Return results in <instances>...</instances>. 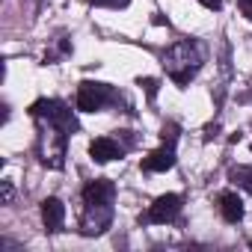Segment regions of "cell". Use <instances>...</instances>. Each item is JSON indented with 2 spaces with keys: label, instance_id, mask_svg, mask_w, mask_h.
Instances as JSON below:
<instances>
[{
  "label": "cell",
  "instance_id": "6da1fadb",
  "mask_svg": "<svg viewBox=\"0 0 252 252\" xmlns=\"http://www.w3.org/2000/svg\"><path fill=\"white\" fill-rule=\"evenodd\" d=\"M202 63H205V51H202L199 42H190V39L175 42V45L166 48V54H163V71L169 74V80H172L175 86H187V83L199 74Z\"/></svg>",
  "mask_w": 252,
  "mask_h": 252
},
{
  "label": "cell",
  "instance_id": "7a4b0ae2",
  "mask_svg": "<svg viewBox=\"0 0 252 252\" xmlns=\"http://www.w3.org/2000/svg\"><path fill=\"white\" fill-rule=\"evenodd\" d=\"M36 152H39V160L48 166V169H63L65 166V140H68V131L60 128V125L48 122V119H36Z\"/></svg>",
  "mask_w": 252,
  "mask_h": 252
},
{
  "label": "cell",
  "instance_id": "3957f363",
  "mask_svg": "<svg viewBox=\"0 0 252 252\" xmlns=\"http://www.w3.org/2000/svg\"><path fill=\"white\" fill-rule=\"evenodd\" d=\"M113 222V202H83V214H80V231L86 237L104 234Z\"/></svg>",
  "mask_w": 252,
  "mask_h": 252
},
{
  "label": "cell",
  "instance_id": "277c9868",
  "mask_svg": "<svg viewBox=\"0 0 252 252\" xmlns=\"http://www.w3.org/2000/svg\"><path fill=\"white\" fill-rule=\"evenodd\" d=\"M30 113H33V119H48V122L60 125V128H65L68 134L77 131V119H74V113H71L63 101H57V98H42V101H36V104L30 107Z\"/></svg>",
  "mask_w": 252,
  "mask_h": 252
},
{
  "label": "cell",
  "instance_id": "5b68a950",
  "mask_svg": "<svg viewBox=\"0 0 252 252\" xmlns=\"http://www.w3.org/2000/svg\"><path fill=\"white\" fill-rule=\"evenodd\" d=\"M110 101H116V92L107 83H95V80H83L77 86V110L80 113H95L101 107H107Z\"/></svg>",
  "mask_w": 252,
  "mask_h": 252
},
{
  "label": "cell",
  "instance_id": "8992f818",
  "mask_svg": "<svg viewBox=\"0 0 252 252\" xmlns=\"http://www.w3.org/2000/svg\"><path fill=\"white\" fill-rule=\"evenodd\" d=\"M181 196L178 193H166V196H160V199H155V205L146 211V222H155V225H163V222H172L178 214H181Z\"/></svg>",
  "mask_w": 252,
  "mask_h": 252
},
{
  "label": "cell",
  "instance_id": "52a82bcc",
  "mask_svg": "<svg viewBox=\"0 0 252 252\" xmlns=\"http://www.w3.org/2000/svg\"><path fill=\"white\" fill-rule=\"evenodd\" d=\"M42 222L48 231H63V222H65V205L57 199V196H48L42 202Z\"/></svg>",
  "mask_w": 252,
  "mask_h": 252
},
{
  "label": "cell",
  "instance_id": "ba28073f",
  "mask_svg": "<svg viewBox=\"0 0 252 252\" xmlns=\"http://www.w3.org/2000/svg\"><path fill=\"white\" fill-rule=\"evenodd\" d=\"M122 152H125V149H122L113 137H98V140L89 143V155H92V160H98V163H110V160L122 158Z\"/></svg>",
  "mask_w": 252,
  "mask_h": 252
},
{
  "label": "cell",
  "instance_id": "9c48e42d",
  "mask_svg": "<svg viewBox=\"0 0 252 252\" xmlns=\"http://www.w3.org/2000/svg\"><path fill=\"white\" fill-rule=\"evenodd\" d=\"M175 166V149L172 146H160V149H155L146 160H143V169L146 172H166V169H172Z\"/></svg>",
  "mask_w": 252,
  "mask_h": 252
},
{
  "label": "cell",
  "instance_id": "30bf717a",
  "mask_svg": "<svg viewBox=\"0 0 252 252\" xmlns=\"http://www.w3.org/2000/svg\"><path fill=\"white\" fill-rule=\"evenodd\" d=\"M116 199V184L110 178H98L83 187V202H113Z\"/></svg>",
  "mask_w": 252,
  "mask_h": 252
},
{
  "label": "cell",
  "instance_id": "8fae6325",
  "mask_svg": "<svg viewBox=\"0 0 252 252\" xmlns=\"http://www.w3.org/2000/svg\"><path fill=\"white\" fill-rule=\"evenodd\" d=\"M220 214H222L225 222H240L243 220V199L231 190L220 193Z\"/></svg>",
  "mask_w": 252,
  "mask_h": 252
},
{
  "label": "cell",
  "instance_id": "7c38bea8",
  "mask_svg": "<svg viewBox=\"0 0 252 252\" xmlns=\"http://www.w3.org/2000/svg\"><path fill=\"white\" fill-rule=\"evenodd\" d=\"M228 178H231L237 187H243L246 193H252V166H234V169L228 172Z\"/></svg>",
  "mask_w": 252,
  "mask_h": 252
},
{
  "label": "cell",
  "instance_id": "4fadbf2b",
  "mask_svg": "<svg viewBox=\"0 0 252 252\" xmlns=\"http://www.w3.org/2000/svg\"><path fill=\"white\" fill-rule=\"evenodd\" d=\"M92 6H107V9H125L131 0H89Z\"/></svg>",
  "mask_w": 252,
  "mask_h": 252
},
{
  "label": "cell",
  "instance_id": "5bb4252c",
  "mask_svg": "<svg viewBox=\"0 0 252 252\" xmlns=\"http://www.w3.org/2000/svg\"><path fill=\"white\" fill-rule=\"evenodd\" d=\"M15 199V190H12V181H3V205H12Z\"/></svg>",
  "mask_w": 252,
  "mask_h": 252
},
{
  "label": "cell",
  "instance_id": "9a60e30c",
  "mask_svg": "<svg viewBox=\"0 0 252 252\" xmlns=\"http://www.w3.org/2000/svg\"><path fill=\"white\" fill-rule=\"evenodd\" d=\"M237 3H240V12L252 21V0H237Z\"/></svg>",
  "mask_w": 252,
  "mask_h": 252
},
{
  "label": "cell",
  "instance_id": "2e32d148",
  "mask_svg": "<svg viewBox=\"0 0 252 252\" xmlns=\"http://www.w3.org/2000/svg\"><path fill=\"white\" fill-rule=\"evenodd\" d=\"M199 3H202L205 9H220V6H222V0H199Z\"/></svg>",
  "mask_w": 252,
  "mask_h": 252
},
{
  "label": "cell",
  "instance_id": "e0dca14e",
  "mask_svg": "<svg viewBox=\"0 0 252 252\" xmlns=\"http://www.w3.org/2000/svg\"><path fill=\"white\" fill-rule=\"evenodd\" d=\"M33 3H36V6H39V3H45V0H33Z\"/></svg>",
  "mask_w": 252,
  "mask_h": 252
},
{
  "label": "cell",
  "instance_id": "ac0fdd59",
  "mask_svg": "<svg viewBox=\"0 0 252 252\" xmlns=\"http://www.w3.org/2000/svg\"><path fill=\"white\" fill-rule=\"evenodd\" d=\"M249 243H252V240H249Z\"/></svg>",
  "mask_w": 252,
  "mask_h": 252
}]
</instances>
